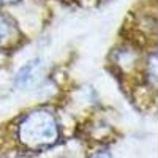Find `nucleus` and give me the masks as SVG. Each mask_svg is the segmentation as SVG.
I'll return each instance as SVG.
<instances>
[{
    "label": "nucleus",
    "mask_w": 158,
    "mask_h": 158,
    "mask_svg": "<svg viewBox=\"0 0 158 158\" xmlns=\"http://www.w3.org/2000/svg\"><path fill=\"white\" fill-rule=\"evenodd\" d=\"M60 136L59 123L48 109H36L25 115L18 125V139L25 149L43 150L57 144Z\"/></svg>",
    "instance_id": "f257e3e1"
},
{
    "label": "nucleus",
    "mask_w": 158,
    "mask_h": 158,
    "mask_svg": "<svg viewBox=\"0 0 158 158\" xmlns=\"http://www.w3.org/2000/svg\"><path fill=\"white\" fill-rule=\"evenodd\" d=\"M16 35V27L8 16L0 15V48L10 44Z\"/></svg>",
    "instance_id": "f03ea898"
},
{
    "label": "nucleus",
    "mask_w": 158,
    "mask_h": 158,
    "mask_svg": "<svg viewBox=\"0 0 158 158\" xmlns=\"http://www.w3.org/2000/svg\"><path fill=\"white\" fill-rule=\"evenodd\" d=\"M38 68H40V60H32L25 67H22L21 71L18 73V77H16L18 84L19 85H29L30 82H33L35 74L38 73Z\"/></svg>",
    "instance_id": "7ed1b4c3"
},
{
    "label": "nucleus",
    "mask_w": 158,
    "mask_h": 158,
    "mask_svg": "<svg viewBox=\"0 0 158 158\" xmlns=\"http://www.w3.org/2000/svg\"><path fill=\"white\" fill-rule=\"evenodd\" d=\"M90 158H112V156H111V153H109V152L103 150V152H97V153H94Z\"/></svg>",
    "instance_id": "20e7f679"
},
{
    "label": "nucleus",
    "mask_w": 158,
    "mask_h": 158,
    "mask_svg": "<svg viewBox=\"0 0 158 158\" xmlns=\"http://www.w3.org/2000/svg\"><path fill=\"white\" fill-rule=\"evenodd\" d=\"M19 0H0V5H8V3H16Z\"/></svg>",
    "instance_id": "39448f33"
}]
</instances>
